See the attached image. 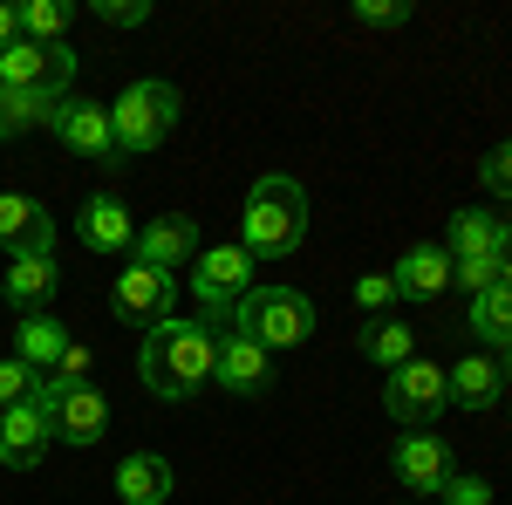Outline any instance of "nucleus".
<instances>
[{
  "instance_id": "nucleus-5",
  "label": "nucleus",
  "mask_w": 512,
  "mask_h": 505,
  "mask_svg": "<svg viewBox=\"0 0 512 505\" xmlns=\"http://www.w3.org/2000/svg\"><path fill=\"white\" fill-rule=\"evenodd\" d=\"M253 253L239 246V239H219V246H198V260H192V301L205 308V321L219 328V321H233L239 301L253 294Z\"/></svg>"
},
{
  "instance_id": "nucleus-18",
  "label": "nucleus",
  "mask_w": 512,
  "mask_h": 505,
  "mask_svg": "<svg viewBox=\"0 0 512 505\" xmlns=\"http://www.w3.org/2000/svg\"><path fill=\"white\" fill-rule=\"evenodd\" d=\"M390 273H396V294H403V301H444V287H451V253H444L437 239H417Z\"/></svg>"
},
{
  "instance_id": "nucleus-30",
  "label": "nucleus",
  "mask_w": 512,
  "mask_h": 505,
  "mask_svg": "<svg viewBox=\"0 0 512 505\" xmlns=\"http://www.w3.org/2000/svg\"><path fill=\"white\" fill-rule=\"evenodd\" d=\"M478 185L492 198H512V144H492L485 151V164H478Z\"/></svg>"
},
{
  "instance_id": "nucleus-38",
  "label": "nucleus",
  "mask_w": 512,
  "mask_h": 505,
  "mask_svg": "<svg viewBox=\"0 0 512 505\" xmlns=\"http://www.w3.org/2000/svg\"><path fill=\"white\" fill-rule=\"evenodd\" d=\"M403 505H417V499H403Z\"/></svg>"
},
{
  "instance_id": "nucleus-15",
  "label": "nucleus",
  "mask_w": 512,
  "mask_h": 505,
  "mask_svg": "<svg viewBox=\"0 0 512 505\" xmlns=\"http://www.w3.org/2000/svg\"><path fill=\"white\" fill-rule=\"evenodd\" d=\"M0 246H14V253H55V212L28 192H0Z\"/></svg>"
},
{
  "instance_id": "nucleus-37",
  "label": "nucleus",
  "mask_w": 512,
  "mask_h": 505,
  "mask_svg": "<svg viewBox=\"0 0 512 505\" xmlns=\"http://www.w3.org/2000/svg\"><path fill=\"white\" fill-rule=\"evenodd\" d=\"M506 417H512V396H506Z\"/></svg>"
},
{
  "instance_id": "nucleus-24",
  "label": "nucleus",
  "mask_w": 512,
  "mask_h": 505,
  "mask_svg": "<svg viewBox=\"0 0 512 505\" xmlns=\"http://www.w3.org/2000/svg\"><path fill=\"white\" fill-rule=\"evenodd\" d=\"M465 328H472L478 342H492V355H512V287H485L472 294V314H465Z\"/></svg>"
},
{
  "instance_id": "nucleus-13",
  "label": "nucleus",
  "mask_w": 512,
  "mask_h": 505,
  "mask_svg": "<svg viewBox=\"0 0 512 505\" xmlns=\"http://www.w3.org/2000/svg\"><path fill=\"white\" fill-rule=\"evenodd\" d=\"M219 389H233V396H260V389H274V355L260 349L253 335H239V328H226L219 335Z\"/></svg>"
},
{
  "instance_id": "nucleus-10",
  "label": "nucleus",
  "mask_w": 512,
  "mask_h": 505,
  "mask_svg": "<svg viewBox=\"0 0 512 505\" xmlns=\"http://www.w3.org/2000/svg\"><path fill=\"white\" fill-rule=\"evenodd\" d=\"M198 219H185V212H164V219H151V226H137V246H130V260L137 267H158V273H178L198 260Z\"/></svg>"
},
{
  "instance_id": "nucleus-3",
  "label": "nucleus",
  "mask_w": 512,
  "mask_h": 505,
  "mask_svg": "<svg viewBox=\"0 0 512 505\" xmlns=\"http://www.w3.org/2000/svg\"><path fill=\"white\" fill-rule=\"evenodd\" d=\"M110 130H117V157L164 151V137L178 130V89H171L164 76L130 82L117 103H110Z\"/></svg>"
},
{
  "instance_id": "nucleus-31",
  "label": "nucleus",
  "mask_w": 512,
  "mask_h": 505,
  "mask_svg": "<svg viewBox=\"0 0 512 505\" xmlns=\"http://www.w3.org/2000/svg\"><path fill=\"white\" fill-rule=\"evenodd\" d=\"M410 14H417L410 0H355V21L362 28H403Z\"/></svg>"
},
{
  "instance_id": "nucleus-12",
  "label": "nucleus",
  "mask_w": 512,
  "mask_h": 505,
  "mask_svg": "<svg viewBox=\"0 0 512 505\" xmlns=\"http://www.w3.org/2000/svg\"><path fill=\"white\" fill-rule=\"evenodd\" d=\"M444 383H451V403H458V410H478V417H485V410L506 396L512 376L492 349H472V355H458V362L444 369Z\"/></svg>"
},
{
  "instance_id": "nucleus-27",
  "label": "nucleus",
  "mask_w": 512,
  "mask_h": 505,
  "mask_svg": "<svg viewBox=\"0 0 512 505\" xmlns=\"http://www.w3.org/2000/svg\"><path fill=\"white\" fill-rule=\"evenodd\" d=\"M403 294H396V273H362L355 280V308H362V321H376V314H390Z\"/></svg>"
},
{
  "instance_id": "nucleus-34",
  "label": "nucleus",
  "mask_w": 512,
  "mask_h": 505,
  "mask_svg": "<svg viewBox=\"0 0 512 505\" xmlns=\"http://www.w3.org/2000/svg\"><path fill=\"white\" fill-rule=\"evenodd\" d=\"M55 376H62V383H89V349H76V342H69V355L55 362Z\"/></svg>"
},
{
  "instance_id": "nucleus-8",
  "label": "nucleus",
  "mask_w": 512,
  "mask_h": 505,
  "mask_svg": "<svg viewBox=\"0 0 512 505\" xmlns=\"http://www.w3.org/2000/svg\"><path fill=\"white\" fill-rule=\"evenodd\" d=\"M55 144L76 151L82 164H117V130H110V103H89V96H69L55 110Z\"/></svg>"
},
{
  "instance_id": "nucleus-28",
  "label": "nucleus",
  "mask_w": 512,
  "mask_h": 505,
  "mask_svg": "<svg viewBox=\"0 0 512 505\" xmlns=\"http://www.w3.org/2000/svg\"><path fill=\"white\" fill-rule=\"evenodd\" d=\"M35 376H41V369H28L21 355H0V410L28 403V396H35Z\"/></svg>"
},
{
  "instance_id": "nucleus-14",
  "label": "nucleus",
  "mask_w": 512,
  "mask_h": 505,
  "mask_svg": "<svg viewBox=\"0 0 512 505\" xmlns=\"http://www.w3.org/2000/svg\"><path fill=\"white\" fill-rule=\"evenodd\" d=\"M48 444H55V424L41 417L35 403L0 410V465L7 471H35L41 458H48Z\"/></svg>"
},
{
  "instance_id": "nucleus-19",
  "label": "nucleus",
  "mask_w": 512,
  "mask_h": 505,
  "mask_svg": "<svg viewBox=\"0 0 512 505\" xmlns=\"http://www.w3.org/2000/svg\"><path fill=\"white\" fill-rule=\"evenodd\" d=\"M178 492V471H171V458H158V451H130L117 465V499L123 505H164Z\"/></svg>"
},
{
  "instance_id": "nucleus-25",
  "label": "nucleus",
  "mask_w": 512,
  "mask_h": 505,
  "mask_svg": "<svg viewBox=\"0 0 512 505\" xmlns=\"http://www.w3.org/2000/svg\"><path fill=\"white\" fill-rule=\"evenodd\" d=\"M62 103H69V96H41V89H0V137H28V130H48Z\"/></svg>"
},
{
  "instance_id": "nucleus-17",
  "label": "nucleus",
  "mask_w": 512,
  "mask_h": 505,
  "mask_svg": "<svg viewBox=\"0 0 512 505\" xmlns=\"http://www.w3.org/2000/svg\"><path fill=\"white\" fill-rule=\"evenodd\" d=\"M76 233H82V246H89V253H103V260H110V253H130V246H137V219L123 212V198L96 192L76 212Z\"/></svg>"
},
{
  "instance_id": "nucleus-16",
  "label": "nucleus",
  "mask_w": 512,
  "mask_h": 505,
  "mask_svg": "<svg viewBox=\"0 0 512 505\" xmlns=\"http://www.w3.org/2000/svg\"><path fill=\"white\" fill-rule=\"evenodd\" d=\"M55 437L76 444V451L103 444V437H110V396H103L96 383H76L69 396H62V410H55Z\"/></svg>"
},
{
  "instance_id": "nucleus-9",
  "label": "nucleus",
  "mask_w": 512,
  "mask_h": 505,
  "mask_svg": "<svg viewBox=\"0 0 512 505\" xmlns=\"http://www.w3.org/2000/svg\"><path fill=\"white\" fill-rule=\"evenodd\" d=\"M171 301H178V280L158 267H130L117 273V287H110V314L117 321H137V328H158V321H171Z\"/></svg>"
},
{
  "instance_id": "nucleus-6",
  "label": "nucleus",
  "mask_w": 512,
  "mask_h": 505,
  "mask_svg": "<svg viewBox=\"0 0 512 505\" xmlns=\"http://www.w3.org/2000/svg\"><path fill=\"white\" fill-rule=\"evenodd\" d=\"M383 410H390L396 430H431L444 410H451V383H444V369L424 362V355H410L403 369L383 376Z\"/></svg>"
},
{
  "instance_id": "nucleus-22",
  "label": "nucleus",
  "mask_w": 512,
  "mask_h": 505,
  "mask_svg": "<svg viewBox=\"0 0 512 505\" xmlns=\"http://www.w3.org/2000/svg\"><path fill=\"white\" fill-rule=\"evenodd\" d=\"M14 355H21L28 369H41V376H48V369L69 355V328H62L55 314H41V308L21 314V321H14Z\"/></svg>"
},
{
  "instance_id": "nucleus-36",
  "label": "nucleus",
  "mask_w": 512,
  "mask_h": 505,
  "mask_svg": "<svg viewBox=\"0 0 512 505\" xmlns=\"http://www.w3.org/2000/svg\"><path fill=\"white\" fill-rule=\"evenodd\" d=\"M499 280L512 287V219H506V239H499Z\"/></svg>"
},
{
  "instance_id": "nucleus-7",
  "label": "nucleus",
  "mask_w": 512,
  "mask_h": 505,
  "mask_svg": "<svg viewBox=\"0 0 512 505\" xmlns=\"http://www.w3.org/2000/svg\"><path fill=\"white\" fill-rule=\"evenodd\" d=\"M69 82H76V48L69 41H55V48H41V41H14V48H0V89H41V96H69Z\"/></svg>"
},
{
  "instance_id": "nucleus-1",
  "label": "nucleus",
  "mask_w": 512,
  "mask_h": 505,
  "mask_svg": "<svg viewBox=\"0 0 512 505\" xmlns=\"http://www.w3.org/2000/svg\"><path fill=\"white\" fill-rule=\"evenodd\" d=\"M212 369H219V335H212V321H158V328H144V349H137V376L144 389L158 396V403H192L198 389L212 383Z\"/></svg>"
},
{
  "instance_id": "nucleus-11",
  "label": "nucleus",
  "mask_w": 512,
  "mask_h": 505,
  "mask_svg": "<svg viewBox=\"0 0 512 505\" xmlns=\"http://www.w3.org/2000/svg\"><path fill=\"white\" fill-rule=\"evenodd\" d=\"M390 471L403 492H444V478H451V444L444 437H431V430H410V437H396L390 451Z\"/></svg>"
},
{
  "instance_id": "nucleus-21",
  "label": "nucleus",
  "mask_w": 512,
  "mask_h": 505,
  "mask_svg": "<svg viewBox=\"0 0 512 505\" xmlns=\"http://www.w3.org/2000/svg\"><path fill=\"white\" fill-rule=\"evenodd\" d=\"M355 355L376 362V369L390 376V369H403V362L417 355V328H403V321H390V314H376V321L355 328Z\"/></svg>"
},
{
  "instance_id": "nucleus-2",
  "label": "nucleus",
  "mask_w": 512,
  "mask_h": 505,
  "mask_svg": "<svg viewBox=\"0 0 512 505\" xmlns=\"http://www.w3.org/2000/svg\"><path fill=\"white\" fill-rule=\"evenodd\" d=\"M301 239H308V192L287 171L253 178L246 185V205H239V246L253 260H287Z\"/></svg>"
},
{
  "instance_id": "nucleus-35",
  "label": "nucleus",
  "mask_w": 512,
  "mask_h": 505,
  "mask_svg": "<svg viewBox=\"0 0 512 505\" xmlns=\"http://www.w3.org/2000/svg\"><path fill=\"white\" fill-rule=\"evenodd\" d=\"M14 41H21V7L0 0V48H14Z\"/></svg>"
},
{
  "instance_id": "nucleus-4",
  "label": "nucleus",
  "mask_w": 512,
  "mask_h": 505,
  "mask_svg": "<svg viewBox=\"0 0 512 505\" xmlns=\"http://www.w3.org/2000/svg\"><path fill=\"white\" fill-rule=\"evenodd\" d=\"M233 328H239V335H253L267 355L301 349V342L315 335V301H308L301 287H253V294L239 301Z\"/></svg>"
},
{
  "instance_id": "nucleus-33",
  "label": "nucleus",
  "mask_w": 512,
  "mask_h": 505,
  "mask_svg": "<svg viewBox=\"0 0 512 505\" xmlns=\"http://www.w3.org/2000/svg\"><path fill=\"white\" fill-rule=\"evenodd\" d=\"M437 499H444V505H492V485H485V478H465V471H451Z\"/></svg>"
},
{
  "instance_id": "nucleus-29",
  "label": "nucleus",
  "mask_w": 512,
  "mask_h": 505,
  "mask_svg": "<svg viewBox=\"0 0 512 505\" xmlns=\"http://www.w3.org/2000/svg\"><path fill=\"white\" fill-rule=\"evenodd\" d=\"M451 287H465V294H485V287H499V253H478V260H451Z\"/></svg>"
},
{
  "instance_id": "nucleus-23",
  "label": "nucleus",
  "mask_w": 512,
  "mask_h": 505,
  "mask_svg": "<svg viewBox=\"0 0 512 505\" xmlns=\"http://www.w3.org/2000/svg\"><path fill=\"white\" fill-rule=\"evenodd\" d=\"M499 239H506V219H492V212H451V226H444V253L451 260H478V253H499Z\"/></svg>"
},
{
  "instance_id": "nucleus-20",
  "label": "nucleus",
  "mask_w": 512,
  "mask_h": 505,
  "mask_svg": "<svg viewBox=\"0 0 512 505\" xmlns=\"http://www.w3.org/2000/svg\"><path fill=\"white\" fill-rule=\"evenodd\" d=\"M55 280H62L55 253H14V260H7V280H0V294H7L21 314H35L41 301L55 294Z\"/></svg>"
},
{
  "instance_id": "nucleus-32",
  "label": "nucleus",
  "mask_w": 512,
  "mask_h": 505,
  "mask_svg": "<svg viewBox=\"0 0 512 505\" xmlns=\"http://www.w3.org/2000/svg\"><path fill=\"white\" fill-rule=\"evenodd\" d=\"M96 21L103 28H144L151 21V0H96Z\"/></svg>"
},
{
  "instance_id": "nucleus-26",
  "label": "nucleus",
  "mask_w": 512,
  "mask_h": 505,
  "mask_svg": "<svg viewBox=\"0 0 512 505\" xmlns=\"http://www.w3.org/2000/svg\"><path fill=\"white\" fill-rule=\"evenodd\" d=\"M69 21H76V7H69V0H28V7H21V35L41 41V48H55Z\"/></svg>"
}]
</instances>
